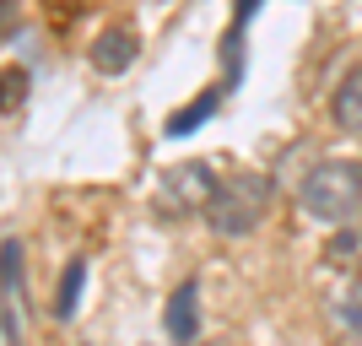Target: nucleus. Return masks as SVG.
Listing matches in <instances>:
<instances>
[{
	"instance_id": "obj_2",
	"label": "nucleus",
	"mask_w": 362,
	"mask_h": 346,
	"mask_svg": "<svg viewBox=\"0 0 362 346\" xmlns=\"http://www.w3.org/2000/svg\"><path fill=\"white\" fill-rule=\"evenodd\" d=\"M271 206H276V184L265 179V173H227V179L216 184V200L206 206V227L227 243L249 238V233L265 227Z\"/></svg>"
},
{
	"instance_id": "obj_1",
	"label": "nucleus",
	"mask_w": 362,
	"mask_h": 346,
	"mask_svg": "<svg viewBox=\"0 0 362 346\" xmlns=\"http://www.w3.org/2000/svg\"><path fill=\"white\" fill-rule=\"evenodd\" d=\"M298 211L319 227H357L362 217V163L346 157H319L298 179Z\"/></svg>"
},
{
	"instance_id": "obj_11",
	"label": "nucleus",
	"mask_w": 362,
	"mask_h": 346,
	"mask_svg": "<svg viewBox=\"0 0 362 346\" xmlns=\"http://www.w3.org/2000/svg\"><path fill=\"white\" fill-rule=\"evenodd\" d=\"M195 346H227V341H206V335H200V341H195Z\"/></svg>"
},
{
	"instance_id": "obj_4",
	"label": "nucleus",
	"mask_w": 362,
	"mask_h": 346,
	"mask_svg": "<svg viewBox=\"0 0 362 346\" xmlns=\"http://www.w3.org/2000/svg\"><path fill=\"white\" fill-rule=\"evenodd\" d=\"M0 319H6V346H22V303H28V287H22V238H6L0 249Z\"/></svg>"
},
{
	"instance_id": "obj_5",
	"label": "nucleus",
	"mask_w": 362,
	"mask_h": 346,
	"mask_svg": "<svg viewBox=\"0 0 362 346\" xmlns=\"http://www.w3.org/2000/svg\"><path fill=\"white\" fill-rule=\"evenodd\" d=\"M163 330H168L173 346L200 341V282L195 276H184V282L173 287V298H168V308H163Z\"/></svg>"
},
{
	"instance_id": "obj_9",
	"label": "nucleus",
	"mask_w": 362,
	"mask_h": 346,
	"mask_svg": "<svg viewBox=\"0 0 362 346\" xmlns=\"http://www.w3.org/2000/svg\"><path fill=\"white\" fill-rule=\"evenodd\" d=\"M81 287H87V260H71L60 276V287H54V319H76V308H81Z\"/></svg>"
},
{
	"instance_id": "obj_10",
	"label": "nucleus",
	"mask_w": 362,
	"mask_h": 346,
	"mask_svg": "<svg viewBox=\"0 0 362 346\" xmlns=\"http://www.w3.org/2000/svg\"><path fill=\"white\" fill-rule=\"evenodd\" d=\"M211 108H216V92H211V98H200V103H189V108H179V114L168 120V136H189V125H200Z\"/></svg>"
},
{
	"instance_id": "obj_8",
	"label": "nucleus",
	"mask_w": 362,
	"mask_h": 346,
	"mask_svg": "<svg viewBox=\"0 0 362 346\" xmlns=\"http://www.w3.org/2000/svg\"><path fill=\"white\" fill-rule=\"evenodd\" d=\"M325 319H330V330H341L346 341H362V276H351L341 292L325 298Z\"/></svg>"
},
{
	"instance_id": "obj_7",
	"label": "nucleus",
	"mask_w": 362,
	"mask_h": 346,
	"mask_svg": "<svg viewBox=\"0 0 362 346\" xmlns=\"http://www.w3.org/2000/svg\"><path fill=\"white\" fill-rule=\"evenodd\" d=\"M330 120H335V130L362 136V60L335 81V92H330Z\"/></svg>"
},
{
	"instance_id": "obj_6",
	"label": "nucleus",
	"mask_w": 362,
	"mask_h": 346,
	"mask_svg": "<svg viewBox=\"0 0 362 346\" xmlns=\"http://www.w3.org/2000/svg\"><path fill=\"white\" fill-rule=\"evenodd\" d=\"M136 54H141V38H136L130 22L103 28V33H98V44H92V71H98V76H119V71L136 65Z\"/></svg>"
},
{
	"instance_id": "obj_12",
	"label": "nucleus",
	"mask_w": 362,
	"mask_h": 346,
	"mask_svg": "<svg viewBox=\"0 0 362 346\" xmlns=\"http://www.w3.org/2000/svg\"><path fill=\"white\" fill-rule=\"evenodd\" d=\"M60 6H65V0H60ZM76 6H81V0H76Z\"/></svg>"
},
{
	"instance_id": "obj_3",
	"label": "nucleus",
	"mask_w": 362,
	"mask_h": 346,
	"mask_svg": "<svg viewBox=\"0 0 362 346\" xmlns=\"http://www.w3.org/2000/svg\"><path fill=\"white\" fill-rule=\"evenodd\" d=\"M216 173L206 163H179L168 168L163 179H157V190H151V206L163 211L168 222H184V217H206V206L216 200Z\"/></svg>"
}]
</instances>
